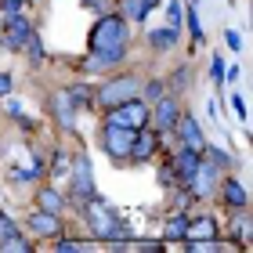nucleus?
Segmentation results:
<instances>
[{"instance_id": "1", "label": "nucleus", "mask_w": 253, "mask_h": 253, "mask_svg": "<svg viewBox=\"0 0 253 253\" xmlns=\"http://www.w3.org/2000/svg\"><path fill=\"white\" fill-rule=\"evenodd\" d=\"M126 43H130V29H126V18L123 15H101L94 22L87 37V47H90V58H87V73H101V69H112L116 62L126 58Z\"/></svg>"}, {"instance_id": "2", "label": "nucleus", "mask_w": 253, "mask_h": 253, "mask_svg": "<svg viewBox=\"0 0 253 253\" xmlns=\"http://www.w3.org/2000/svg\"><path fill=\"white\" fill-rule=\"evenodd\" d=\"M80 206H84L87 228L94 232V239H101V243H126V239H130V228L116 221V210H112V203L98 199V195H90V199H84Z\"/></svg>"}, {"instance_id": "3", "label": "nucleus", "mask_w": 253, "mask_h": 253, "mask_svg": "<svg viewBox=\"0 0 253 253\" xmlns=\"http://www.w3.org/2000/svg\"><path fill=\"white\" fill-rule=\"evenodd\" d=\"M137 90H141V80H137V76H112L109 84L98 87L94 101L101 109H112V105H123V101L137 98Z\"/></svg>"}, {"instance_id": "4", "label": "nucleus", "mask_w": 253, "mask_h": 253, "mask_svg": "<svg viewBox=\"0 0 253 253\" xmlns=\"http://www.w3.org/2000/svg\"><path fill=\"white\" fill-rule=\"evenodd\" d=\"M105 112H109V123L126 126V130H141V126H148V101L145 98H130V101L112 105Z\"/></svg>"}, {"instance_id": "5", "label": "nucleus", "mask_w": 253, "mask_h": 253, "mask_svg": "<svg viewBox=\"0 0 253 253\" xmlns=\"http://www.w3.org/2000/svg\"><path fill=\"white\" fill-rule=\"evenodd\" d=\"M130 141H134V130H126V126H116V123H109L101 126V145H105V152L112 159H126L130 156Z\"/></svg>"}, {"instance_id": "6", "label": "nucleus", "mask_w": 253, "mask_h": 253, "mask_svg": "<svg viewBox=\"0 0 253 253\" xmlns=\"http://www.w3.org/2000/svg\"><path fill=\"white\" fill-rule=\"evenodd\" d=\"M217 181H221V170H217L210 159H199V167H195L192 177H188V192L199 195V199H206V195H213Z\"/></svg>"}, {"instance_id": "7", "label": "nucleus", "mask_w": 253, "mask_h": 253, "mask_svg": "<svg viewBox=\"0 0 253 253\" xmlns=\"http://www.w3.org/2000/svg\"><path fill=\"white\" fill-rule=\"evenodd\" d=\"M69 177H73V195L76 199H90L94 192V170H90V159L87 156H76L73 167H69Z\"/></svg>"}, {"instance_id": "8", "label": "nucleus", "mask_w": 253, "mask_h": 253, "mask_svg": "<svg viewBox=\"0 0 253 253\" xmlns=\"http://www.w3.org/2000/svg\"><path fill=\"white\" fill-rule=\"evenodd\" d=\"M29 33H33V26L22 15H7L4 18V37H0V47H7V51H22L26 47V40H29Z\"/></svg>"}, {"instance_id": "9", "label": "nucleus", "mask_w": 253, "mask_h": 253, "mask_svg": "<svg viewBox=\"0 0 253 253\" xmlns=\"http://www.w3.org/2000/svg\"><path fill=\"white\" fill-rule=\"evenodd\" d=\"M177 116H181V105L174 98H156V105L148 109V120L156 123V130H174V123H177Z\"/></svg>"}, {"instance_id": "10", "label": "nucleus", "mask_w": 253, "mask_h": 253, "mask_svg": "<svg viewBox=\"0 0 253 253\" xmlns=\"http://www.w3.org/2000/svg\"><path fill=\"white\" fill-rule=\"evenodd\" d=\"M174 130H177V137H181V145H185V148H195V152H203L206 137H203V126H199V120H195V116L181 112L177 123H174Z\"/></svg>"}, {"instance_id": "11", "label": "nucleus", "mask_w": 253, "mask_h": 253, "mask_svg": "<svg viewBox=\"0 0 253 253\" xmlns=\"http://www.w3.org/2000/svg\"><path fill=\"white\" fill-rule=\"evenodd\" d=\"M29 232H33V235H40V239H58L65 228H62V221H58V213L37 210V213L29 217Z\"/></svg>"}, {"instance_id": "12", "label": "nucleus", "mask_w": 253, "mask_h": 253, "mask_svg": "<svg viewBox=\"0 0 253 253\" xmlns=\"http://www.w3.org/2000/svg\"><path fill=\"white\" fill-rule=\"evenodd\" d=\"M159 148V137L148 130V126H141V130H134V141H130V156L126 159H137V163H145V159H152Z\"/></svg>"}, {"instance_id": "13", "label": "nucleus", "mask_w": 253, "mask_h": 253, "mask_svg": "<svg viewBox=\"0 0 253 253\" xmlns=\"http://www.w3.org/2000/svg\"><path fill=\"white\" fill-rule=\"evenodd\" d=\"M217 185H221V199H224V206H232V210H246L250 195H246V188L239 185L235 177H221Z\"/></svg>"}, {"instance_id": "14", "label": "nucleus", "mask_w": 253, "mask_h": 253, "mask_svg": "<svg viewBox=\"0 0 253 253\" xmlns=\"http://www.w3.org/2000/svg\"><path fill=\"white\" fill-rule=\"evenodd\" d=\"M185 239H188V243H213V239H217V221H213V217L188 221L185 224Z\"/></svg>"}, {"instance_id": "15", "label": "nucleus", "mask_w": 253, "mask_h": 253, "mask_svg": "<svg viewBox=\"0 0 253 253\" xmlns=\"http://www.w3.org/2000/svg\"><path fill=\"white\" fill-rule=\"evenodd\" d=\"M156 4H159V0H123V15L130 22H145L148 15H152Z\"/></svg>"}, {"instance_id": "16", "label": "nucleus", "mask_w": 253, "mask_h": 253, "mask_svg": "<svg viewBox=\"0 0 253 253\" xmlns=\"http://www.w3.org/2000/svg\"><path fill=\"white\" fill-rule=\"evenodd\" d=\"M54 109H58V120H62V126H73L76 105H73V98H69V90H58V94H54Z\"/></svg>"}, {"instance_id": "17", "label": "nucleus", "mask_w": 253, "mask_h": 253, "mask_svg": "<svg viewBox=\"0 0 253 253\" xmlns=\"http://www.w3.org/2000/svg\"><path fill=\"white\" fill-rule=\"evenodd\" d=\"M37 206H40V210H47V213H58L65 203H62V195L54 192V188H40L37 192Z\"/></svg>"}, {"instance_id": "18", "label": "nucleus", "mask_w": 253, "mask_h": 253, "mask_svg": "<svg viewBox=\"0 0 253 253\" xmlns=\"http://www.w3.org/2000/svg\"><path fill=\"white\" fill-rule=\"evenodd\" d=\"M152 47H159V51H167V47H174L177 43V29L174 26H163V29H152Z\"/></svg>"}, {"instance_id": "19", "label": "nucleus", "mask_w": 253, "mask_h": 253, "mask_svg": "<svg viewBox=\"0 0 253 253\" xmlns=\"http://www.w3.org/2000/svg\"><path fill=\"white\" fill-rule=\"evenodd\" d=\"M22 51H26V58H29L33 65L43 62V43H40V37H37V29L29 33V40H26V47H22Z\"/></svg>"}, {"instance_id": "20", "label": "nucleus", "mask_w": 253, "mask_h": 253, "mask_svg": "<svg viewBox=\"0 0 253 253\" xmlns=\"http://www.w3.org/2000/svg\"><path fill=\"white\" fill-rule=\"evenodd\" d=\"M0 250H4V253H29V239L15 232V235L0 239Z\"/></svg>"}, {"instance_id": "21", "label": "nucleus", "mask_w": 253, "mask_h": 253, "mask_svg": "<svg viewBox=\"0 0 253 253\" xmlns=\"http://www.w3.org/2000/svg\"><path fill=\"white\" fill-rule=\"evenodd\" d=\"M185 217H181V213H174V217H170V221L163 224V235H167V243H170V239H185Z\"/></svg>"}, {"instance_id": "22", "label": "nucleus", "mask_w": 253, "mask_h": 253, "mask_svg": "<svg viewBox=\"0 0 253 253\" xmlns=\"http://www.w3.org/2000/svg\"><path fill=\"white\" fill-rule=\"evenodd\" d=\"M181 18L188 22V33H192V37H195V40H203V26H199V15H195V7H188Z\"/></svg>"}, {"instance_id": "23", "label": "nucleus", "mask_w": 253, "mask_h": 253, "mask_svg": "<svg viewBox=\"0 0 253 253\" xmlns=\"http://www.w3.org/2000/svg\"><path fill=\"white\" fill-rule=\"evenodd\" d=\"M69 98H73V105H90V90H87L84 84L69 87Z\"/></svg>"}, {"instance_id": "24", "label": "nucleus", "mask_w": 253, "mask_h": 253, "mask_svg": "<svg viewBox=\"0 0 253 253\" xmlns=\"http://www.w3.org/2000/svg\"><path fill=\"white\" fill-rule=\"evenodd\" d=\"M167 26L181 29V4H177V0H170V4H167Z\"/></svg>"}, {"instance_id": "25", "label": "nucleus", "mask_w": 253, "mask_h": 253, "mask_svg": "<svg viewBox=\"0 0 253 253\" xmlns=\"http://www.w3.org/2000/svg\"><path fill=\"white\" fill-rule=\"evenodd\" d=\"M163 87H167V84H163V80H148V84H145V98H148V101H156V98H163Z\"/></svg>"}, {"instance_id": "26", "label": "nucleus", "mask_w": 253, "mask_h": 253, "mask_svg": "<svg viewBox=\"0 0 253 253\" xmlns=\"http://www.w3.org/2000/svg\"><path fill=\"white\" fill-rule=\"evenodd\" d=\"M15 232H18L15 221H11V217H7L4 210H0V239H7V235H15Z\"/></svg>"}, {"instance_id": "27", "label": "nucleus", "mask_w": 253, "mask_h": 253, "mask_svg": "<svg viewBox=\"0 0 253 253\" xmlns=\"http://www.w3.org/2000/svg\"><path fill=\"white\" fill-rule=\"evenodd\" d=\"M22 4H26V0H0V11H4V15H18Z\"/></svg>"}, {"instance_id": "28", "label": "nucleus", "mask_w": 253, "mask_h": 253, "mask_svg": "<svg viewBox=\"0 0 253 253\" xmlns=\"http://www.w3.org/2000/svg\"><path fill=\"white\" fill-rule=\"evenodd\" d=\"M235 235H239V239H243V243L250 246V221H246V217H243V221L235 224Z\"/></svg>"}, {"instance_id": "29", "label": "nucleus", "mask_w": 253, "mask_h": 253, "mask_svg": "<svg viewBox=\"0 0 253 253\" xmlns=\"http://www.w3.org/2000/svg\"><path fill=\"white\" fill-rule=\"evenodd\" d=\"M69 167H73L69 156H54V170H58V174H69Z\"/></svg>"}, {"instance_id": "30", "label": "nucleus", "mask_w": 253, "mask_h": 253, "mask_svg": "<svg viewBox=\"0 0 253 253\" xmlns=\"http://www.w3.org/2000/svg\"><path fill=\"white\" fill-rule=\"evenodd\" d=\"M224 43H228V47H232V51H239V43H243V40H239V33L224 29Z\"/></svg>"}, {"instance_id": "31", "label": "nucleus", "mask_w": 253, "mask_h": 253, "mask_svg": "<svg viewBox=\"0 0 253 253\" xmlns=\"http://www.w3.org/2000/svg\"><path fill=\"white\" fill-rule=\"evenodd\" d=\"M7 94H11V76L0 73V98H7Z\"/></svg>"}, {"instance_id": "32", "label": "nucleus", "mask_w": 253, "mask_h": 253, "mask_svg": "<svg viewBox=\"0 0 253 253\" xmlns=\"http://www.w3.org/2000/svg\"><path fill=\"white\" fill-rule=\"evenodd\" d=\"M210 73H213V80H217V84H221V80H224V65H221V58H213Z\"/></svg>"}, {"instance_id": "33", "label": "nucleus", "mask_w": 253, "mask_h": 253, "mask_svg": "<svg viewBox=\"0 0 253 253\" xmlns=\"http://www.w3.org/2000/svg\"><path fill=\"white\" fill-rule=\"evenodd\" d=\"M232 105H235L239 116H246V101H243V98H232Z\"/></svg>"}, {"instance_id": "34", "label": "nucleus", "mask_w": 253, "mask_h": 253, "mask_svg": "<svg viewBox=\"0 0 253 253\" xmlns=\"http://www.w3.org/2000/svg\"><path fill=\"white\" fill-rule=\"evenodd\" d=\"M185 80H188V73H185V69H181V73H174V80H170V84H174V87H181V84H185Z\"/></svg>"}, {"instance_id": "35", "label": "nucleus", "mask_w": 253, "mask_h": 253, "mask_svg": "<svg viewBox=\"0 0 253 253\" xmlns=\"http://www.w3.org/2000/svg\"><path fill=\"white\" fill-rule=\"evenodd\" d=\"M84 4H87L90 11H101V0H84Z\"/></svg>"}, {"instance_id": "36", "label": "nucleus", "mask_w": 253, "mask_h": 253, "mask_svg": "<svg viewBox=\"0 0 253 253\" xmlns=\"http://www.w3.org/2000/svg\"><path fill=\"white\" fill-rule=\"evenodd\" d=\"M0 37H4V18H0Z\"/></svg>"}]
</instances>
